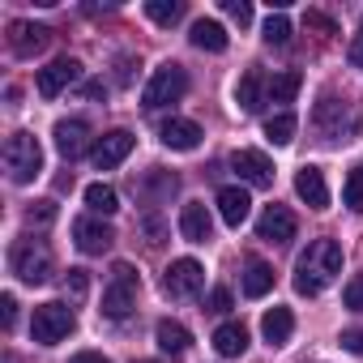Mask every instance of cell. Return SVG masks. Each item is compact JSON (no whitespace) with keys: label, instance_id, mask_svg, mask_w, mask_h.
<instances>
[{"label":"cell","instance_id":"30bf717a","mask_svg":"<svg viewBox=\"0 0 363 363\" xmlns=\"http://www.w3.org/2000/svg\"><path fill=\"white\" fill-rule=\"evenodd\" d=\"M133 133L128 128H116V133H107V137H99L94 141V150H90V162L99 167V171H111V167H120L128 154H133Z\"/></svg>","mask_w":363,"mask_h":363},{"label":"cell","instance_id":"7402d4cb","mask_svg":"<svg viewBox=\"0 0 363 363\" xmlns=\"http://www.w3.org/2000/svg\"><path fill=\"white\" fill-rule=\"evenodd\" d=\"M154 337H158V350H162V354H171V359H175V354H184V350L193 346V333L179 325V320H158Z\"/></svg>","mask_w":363,"mask_h":363},{"label":"cell","instance_id":"f546056e","mask_svg":"<svg viewBox=\"0 0 363 363\" xmlns=\"http://www.w3.org/2000/svg\"><path fill=\"white\" fill-rule=\"evenodd\" d=\"M342 206L363 214V171H350L346 175V189H342Z\"/></svg>","mask_w":363,"mask_h":363},{"label":"cell","instance_id":"7bdbcfd3","mask_svg":"<svg viewBox=\"0 0 363 363\" xmlns=\"http://www.w3.org/2000/svg\"><path fill=\"white\" fill-rule=\"evenodd\" d=\"M137 363H154V359H137Z\"/></svg>","mask_w":363,"mask_h":363},{"label":"cell","instance_id":"4fadbf2b","mask_svg":"<svg viewBox=\"0 0 363 363\" xmlns=\"http://www.w3.org/2000/svg\"><path fill=\"white\" fill-rule=\"evenodd\" d=\"M158 137H162V145L167 150H179V154H189V150H197L201 145V124H193V120H179V116H171V120H162V128H158Z\"/></svg>","mask_w":363,"mask_h":363},{"label":"cell","instance_id":"5bb4252c","mask_svg":"<svg viewBox=\"0 0 363 363\" xmlns=\"http://www.w3.org/2000/svg\"><path fill=\"white\" fill-rule=\"evenodd\" d=\"M295 214L286 210V206H269L261 218H257V235L261 240H269V244H286V240H295Z\"/></svg>","mask_w":363,"mask_h":363},{"label":"cell","instance_id":"8d00e7d4","mask_svg":"<svg viewBox=\"0 0 363 363\" xmlns=\"http://www.w3.org/2000/svg\"><path fill=\"white\" fill-rule=\"evenodd\" d=\"M342 346H346L350 354H363V329H346V333H342Z\"/></svg>","mask_w":363,"mask_h":363},{"label":"cell","instance_id":"ac0fdd59","mask_svg":"<svg viewBox=\"0 0 363 363\" xmlns=\"http://www.w3.org/2000/svg\"><path fill=\"white\" fill-rule=\"evenodd\" d=\"M218 214H223V223H227L231 231H240V227L248 223V214H252V197H248L244 189H223V193H218Z\"/></svg>","mask_w":363,"mask_h":363},{"label":"cell","instance_id":"e0dca14e","mask_svg":"<svg viewBox=\"0 0 363 363\" xmlns=\"http://www.w3.org/2000/svg\"><path fill=\"white\" fill-rule=\"evenodd\" d=\"M52 137H56V150H60L65 158H82L86 145H90V124H86V120H60Z\"/></svg>","mask_w":363,"mask_h":363},{"label":"cell","instance_id":"d6a6232c","mask_svg":"<svg viewBox=\"0 0 363 363\" xmlns=\"http://www.w3.org/2000/svg\"><path fill=\"white\" fill-rule=\"evenodd\" d=\"M223 9H227V18L240 22V26L252 22V5H248V0H223Z\"/></svg>","mask_w":363,"mask_h":363},{"label":"cell","instance_id":"60d3db41","mask_svg":"<svg viewBox=\"0 0 363 363\" xmlns=\"http://www.w3.org/2000/svg\"><path fill=\"white\" fill-rule=\"evenodd\" d=\"M116 77H120V82H128V77H133V56H124V60H120V73H116Z\"/></svg>","mask_w":363,"mask_h":363},{"label":"cell","instance_id":"4316f807","mask_svg":"<svg viewBox=\"0 0 363 363\" xmlns=\"http://www.w3.org/2000/svg\"><path fill=\"white\" fill-rule=\"evenodd\" d=\"M86 206H90V214H116L120 210V197H116L111 184H90L86 189Z\"/></svg>","mask_w":363,"mask_h":363},{"label":"cell","instance_id":"f35d334b","mask_svg":"<svg viewBox=\"0 0 363 363\" xmlns=\"http://www.w3.org/2000/svg\"><path fill=\"white\" fill-rule=\"evenodd\" d=\"M350 65L363 69V35H354V43H350Z\"/></svg>","mask_w":363,"mask_h":363},{"label":"cell","instance_id":"8fae6325","mask_svg":"<svg viewBox=\"0 0 363 363\" xmlns=\"http://www.w3.org/2000/svg\"><path fill=\"white\" fill-rule=\"evenodd\" d=\"M48 43H52V30H48V26H35V22H9V52H13V56L30 60V56H39Z\"/></svg>","mask_w":363,"mask_h":363},{"label":"cell","instance_id":"9a60e30c","mask_svg":"<svg viewBox=\"0 0 363 363\" xmlns=\"http://www.w3.org/2000/svg\"><path fill=\"white\" fill-rule=\"evenodd\" d=\"M179 235H184L189 244H210L214 235V218L201 201H189L184 210H179Z\"/></svg>","mask_w":363,"mask_h":363},{"label":"cell","instance_id":"d4e9b609","mask_svg":"<svg viewBox=\"0 0 363 363\" xmlns=\"http://www.w3.org/2000/svg\"><path fill=\"white\" fill-rule=\"evenodd\" d=\"M299 86H303V77H299L295 69H286V73H274V77H269V90H265V94H269V103H291V99L299 94Z\"/></svg>","mask_w":363,"mask_h":363},{"label":"cell","instance_id":"d6986e66","mask_svg":"<svg viewBox=\"0 0 363 363\" xmlns=\"http://www.w3.org/2000/svg\"><path fill=\"white\" fill-rule=\"evenodd\" d=\"M265 90H269V82L261 77V69H248V73L240 77V86H235V103H240V111H261V103L269 99Z\"/></svg>","mask_w":363,"mask_h":363},{"label":"cell","instance_id":"e575fe53","mask_svg":"<svg viewBox=\"0 0 363 363\" xmlns=\"http://www.w3.org/2000/svg\"><path fill=\"white\" fill-rule=\"evenodd\" d=\"M342 299H346L350 312H363V278H350L346 291H342Z\"/></svg>","mask_w":363,"mask_h":363},{"label":"cell","instance_id":"6da1fadb","mask_svg":"<svg viewBox=\"0 0 363 363\" xmlns=\"http://www.w3.org/2000/svg\"><path fill=\"white\" fill-rule=\"evenodd\" d=\"M337 274H342V248H337L333 240H312L308 252H299V261H295V291L312 299V295H320Z\"/></svg>","mask_w":363,"mask_h":363},{"label":"cell","instance_id":"8992f818","mask_svg":"<svg viewBox=\"0 0 363 363\" xmlns=\"http://www.w3.org/2000/svg\"><path fill=\"white\" fill-rule=\"evenodd\" d=\"M73 333V308L69 303H39L30 316V337L39 346H56L60 337Z\"/></svg>","mask_w":363,"mask_h":363},{"label":"cell","instance_id":"74e56055","mask_svg":"<svg viewBox=\"0 0 363 363\" xmlns=\"http://www.w3.org/2000/svg\"><path fill=\"white\" fill-rule=\"evenodd\" d=\"M227 308H231V291H223V286H218V291L210 295V312H227Z\"/></svg>","mask_w":363,"mask_h":363},{"label":"cell","instance_id":"ba28073f","mask_svg":"<svg viewBox=\"0 0 363 363\" xmlns=\"http://www.w3.org/2000/svg\"><path fill=\"white\" fill-rule=\"evenodd\" d=\"M77 77H82V60H73V56H56L48 69H39L35 90H39L43 99H60V94H65Z\"/></svg>","mask_w":363,"mask_h":363},{"label":"cell","instance_id":"1f68e13d","mask_svg":"<svg viewBox=\"0 0 363 363\" xmlns=\"http://www.w3.org/2000/svg\"><path fill=\"white\" fill-rule=\"evenodd\" d=\"M48 223H56V201H35L26 210V227H48Z\"/></svg>","mask_w":363,"mask_h":363},{"label":"cell","instance_id":"b9f144b4","mask_svg":"<svg viewBox=\"0 0 363 363\" xmlns=\"http://www.w3.org/2000/svg\"><path fill=\"white\" fill-rule=\"evenodd\" d=\"M103 94H107L103 82H90V86H86V99H103Z\"/></svg>","mask_w":363,"mask_h":363},{"label":"cell","instance_id":"ee69618b","mask_svg":"<svg viewBox=\"0 0 363 363\" xmlns=\"http://www.w3.org/2000/svg\"><path fill=\"white\" fill-rule=\"evenodd\" d=\"M359 35H363V22H359Z\"/></svg>","mask_w":363,"mask_h":363},{"label":"cell","instance_id":"5b68a950","mask_svg":"<svg viewBox=\"0 0 363 363\" xmlns=\"http://www.w3.org/2000/svg\"><path fill=\"white\" fill-rule=\"evenodd\" d=\"M9 265H13V274H18L22 282H30V286H39V282L52 278V252H48V244H39V240H22V244H13Z\"/></svg>","mask_w":363,"mask_h":363},{"label":"cell","instance_id":"cb8c5ba5","mask_svg":"<svg viewBox=\"0 0 363 363\" xmlns=\"http://www.w3.org/2000/svg\"><path fill=\"white\" fill-rule=\"evenodd\" d=\"M274 291V269L265 261H248L244 265V295L248 299H265Z\"/></svg>","mask_w":363,"mask_h":363},{"label":"cell","instance_id":"603a6c76","mask_svg":"<svg viewBox=\"0 0 363 363\" xmlns=\"http://www.w3.org/2000/svg\"><path fill=\"white\" fill-rule=\"evenodd\" d=\"M189 39H193V48H201V52H227V43H231L227 30H223L218 22H210V18H197Z\"/></svg>","mask_w":363,"mask_h":363},{"label":"cell","instance_id":"44dd1931","mask_svg":"<svg viewBox=\"0 0 363 363\" xmlns=\"http://www.w3.org/2000/svg\"><path fill=\"white\" fill-rule=\"evenodd\" d=\"M214 350H218L223 359H240V354L248 350V329H244L240 320L218 325V329H214Z\"/></svg>","mask_w":363,"mask_h":363},{"label":"cell","instance_id":"9c48e42d","mask_svg":"<svg viewBox=\"0 0 363 363\" xmlns=\"http://www.w3.org/2000/svg\"><path fill=\"white\" fill-rule=\"evenodd\" d=\"M231 167H235V175L244 179L248 189H269L274 184V162L261 150H235L231 154Z\"/></svg>","mask_w":363,"mask_h":363},{"label":"cell","instance_id":"f1b7e54d","mask_svg":"<svg viewBox=\"0 0 363 363\" xmlns=\"http://www.w3.org/2000/svg\"><path fill=\"white\" fill-rule=\"evenodd\" d=\"M265 43H269V48L291 43V18H286V13H269V18H265Z\"/></svg>","mask_w":363,"mask_h":363},{"label":"cell","instance_id":"ab89813d","mask_svg":"<svg viewBox=\"0 0 363 363\" xmlns=\"http://www.w3.org/2000/svg\"><path fill=\"white\" fill-rule=\"evenodd\" d=\"M69 363H107V354H99V350H82V354H73Z\"/></svg>","mask_w":363,"mask_h":363},{"label":"cell","instance_id":"83f0119b","mask_svg":"<svg viewBox=\"0 0 363 363\" xmlns=\"http://www.w3.org/2000/svg\"><path fill=\"white\" fill-rule=\"evenodd\" d=\"M179 13H184V5H179V0H145V18L158 22V26L179 22Z\"/></svg>","mask_w":363,"mask_h":363},{"label":"cell","instance_id":"2e32d148","mask_svg":"<svg viewBox=\"0 0 363 363\" xmlns=\"http://www.w3.org/2000/svg\"><path fill=\"white\" fill-rule=\"evenodd\" d=\"M295 193H299L312 210H325V206H329L325 171H320V167H299V171H295Z\"/></svg>","mask_w":363,"mask_h":363},{"label":"cell","instance_id":"7c38bea8","mask_svg":"<svg viewBox=\"0 0 363 363\" xmlns=\"http://www.w3.org/2000/svg\"><path fill=\"white\" fill-rule=\"evenodd\" d=\"M73 240H77V248L86 252V257H103L111 244H116V231L107 227V223H99V218H77L73 223Z\"/></svg>","mask_w":363,"mask_h":363},{"label":"cell","instance_id":"ffe728a7","mask_svg":"<svg viewBox=\"0 0 363 363\" xmlns=\"http://www.w3.org/2000/svg\"><path fill=\"white\" fill-rule=\"evenodd\" d=\"M261 333H265L269 346H286L291 333H295V316H291V308H269V312L261 316Z\"/></svg>","mask_w":363,"mask_h":363},{"label":"cell","instance_id":"52a82bcc","mask_svg":"<svg viewBox=\"0 0 363 363\" xmlns=\"http://www.w3.org/2000/svg\"><path fill=\"white\" fill-rule=\"evenodd\" d=\"M201 286H206V269H201L193 257H179V261H171V265H167L162 291H167L171 299H189V295H197Z\"/></svg>","mask_w":363,"mask_h":363},{"label":"cell","instance_id":"d590c367","mask_svg":"<svg viewBox=\"0 0 363 363\" xmlns=\"http://www.w3.org/2000/svg\"><path fill=\"white\" fill-rule=\"evenodd\" d=\"M0 320H5V329H13V320H18V299L13 295L0 299Z\"/></svg>","mask_w":363,"mask_h":363},{"label":"cell","instance_id":"7a4b0ae2","mask_svg":"<svg viewBox=\"0 0 363 363\" xmlns=\"http://www.w3.org/2000/svg\"><path fill=\"white\" fill-rule=\"evenodd\" d=\"M5 171L13 184H30L43 171V145L35 141V133H13L5 141Z\"/></svg>","mask_w":363,"mask_h":363},{"label":"cell","instance_id":"277c9868","mask_svg":"<svg viewBox=\"0 0 363 363\" xmlns=\"http://www.w3.org/2000/svg\"><path fill=\"white\" fill-rule=\"evenodd\" d=\"M137 286H141L137 269H133L128 261H116V265H111V282H107V291H103V316H111V320L128 316L133 303H137Z\"/></svg>","mask_w":363,"mask_h":363},{"label":"cell","instance_id":"3957f363","mask_svg":"<svg viewBox=\"0 0 363 363\" xmlns=\"http://www.w3.org/2000/svg\"><path fill=\"white\" fill-rule=\"evenodd\" d=\"M184 90H189V73H184V65L167 60V65H158L154 77L145 82L141 103H145L150 111H158V107H167V103H179V99H184Z\"/></svg>","mask_w":363,"mask_h":363},{"label":"cell","instance_id":"836d02e7","mask_svg":"<svg viewBox=\"0 0 363 363\" xmlns=\"http://www.w3.org/2000/svg\"><path fill=\"white\" fill-rule=\"evenodd\" d=\"M303 26H308V30H316V35H337V22H333V18H325V13H316V9H308Z\"/></svg>","mask_w":363,"mask_h":363},{"label":"cell","instance_id":"4dcf8cb0","mask_svg":"<svg viewBox=\"0 0 363 363\" xmlns=\"http://www.w3.org/2000/svg\"><path fill=\"white\" fill-rule=\"evenodd\" d=\"M65 295H69L73 303H82V299L90 295V274H86V269H69V274H65Z\"/></svg>","mask_w":363,"mask_h":363},{"label":"cell","instance_id":"484cf974","mask_svg":"<svg viewBox=\"0 0 363 363\" xmlns=\"http://www.w3.org/2000/svg\"><path fill=\"white\" fill-rule=\"evenodd\" d=\"M295 128H299V120H295L291 111H278V116L265 120V137H269L274 145H291V141H295Z\"/></svg>","mask_w":363,"mask_h":363}]
</instances>
